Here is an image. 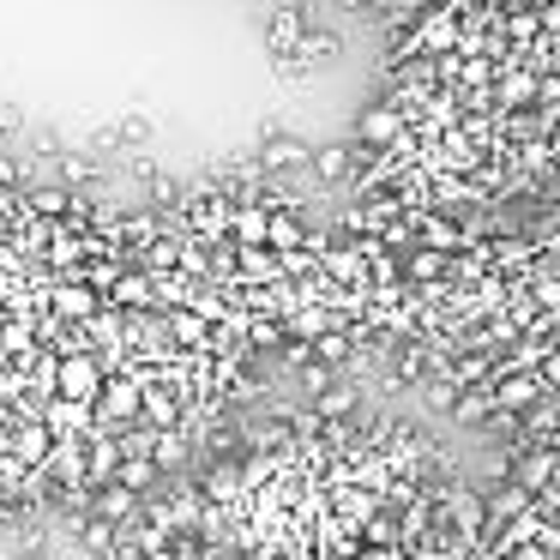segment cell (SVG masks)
<instances>
[{
    "instance_id": "obj_1",
    "label": "cell",
    "mask_w": 560,
    "mask_h": 560,
    "mask_svg": "<svg viewBox=\"0 0 560 560\" xmlns=\"http://www.w3.org/2000/svg\"><path fill=\"white\" fill-rule=\"evenodd\" d=\"M127 422H145V386H139L133 374H109L103 380V392H97V428H127Z\"/></svg>"
},
{
    "instance_id": "obj_2",
    "label": "cell",
    "mask_w": 560,
    "mask_h": 560,
    "mask_svg": "<svg viewBox=\"0 0 560 560\" xmlns=\"http://www.w3.org/2000/svg\"><path fill=\"white\" fill-rule=\"evenodd\" d=\"M103 307V295L91 290L85 278H49V314L67 319V326H91Z\"/></svg>"
},
{
    "instance_id": "obj_3",
    "label": "cell",
    "mask_w": 560,
    "mask_h": 560,
    "mask_svg": "<svg viewBox=\"0 0 560 560\" xmlns=\"http://www.w3.org/2000/svg\"><path fill=\"white\" fill-rule=\"evenodd\" d=\"M103 380H109V368H103V355H97V350L61 355V392H55V398H79V404H97Z\"/></svg>"
},
{
    "instance_id": "obj_4",
    "label": "cell",
    "mask_w": 560,
    "mask_h": 560,
    "mask_svg": "<svg viewBox=\"0 0 560 560\" xmlns=\"http://www.w3.org/2000/svg\"><path fill=\"white\" fill-rule=\"evenodd\" d=\"M458 43H464L458 7H428V19L416 25V37H410V55H452Z\"/></svg>"
},
{
    "instance_id": "obj_5",
    "label": "cell",
    "mask_w": 560,
    "mask_h": 560,
    "mask_svg": "<svg viewBox=\"0 0 560 560\" xmlns=\"http://www.w3.org/2000/svg\"><path fill=\"white\" fill-rule=\"evenodd\" d=\"M542 374L536 368H518V374H494V410L500 416H524V410H536L542 404Z\"/></svg>"
},
{
    "instance_id": "obj_6",
    "label": "cell",
    "mask_w": 560,
    "mask_h": 560,
    "mask_svg": "<svg viewBox=\"0 0 560 560\" xmlns=\"http://www.w3.org/2000/svg\"><path fill=\"white\" fill-rule=\"evenodd\" d=\"M43 422H49L55 440H91V434H97V404L49 398V404H43Z\"/></svg>"
},
{
    "instance_id": "obj_7",
    "label": "cell",
    "mask_w": 560,
    "mask_h": 560,
    "mask_svg": "<svg viewBox=\"0 0 560 560\" xmlns=\"http://www.w3.org/2000/svg\"><path fill=\"white\" fill-rule=\"evenodd\" d=\"M355 139H362V151H380V145L392 151L404 139V109H398V103H374V109H362Z\"/></svg>"
},
{
    "instance_id": "obj_8",
    "label": "cell",
    "mask_w": 560,
    "mask_h": 560,
    "mask_svg": "<svg viewBox=\"0 0 560 560\" xmlns=\"http://www.w3.org/2000/svg\"><path fill=\"white\" fill-rule=\"evenodd\" d=\"M199 494L211 500V506H242L247 488H242V458H211L206 476H199Z\"/></svg>"
},
{
    "instance_id": "obj_9",
    "label": "cell",
    "mask_w": 560,
    "mask_h": 560,
    "mask_svg": "<svg viewBox=\"0 0 560 560\" xmlns=\"http://www.w3.org/2000/svg\"><path fill=\"white\" fill-rule=\"evenodd\" d=\"M512 482H518L524 494H548V488L560 482V452L555 446H530L518 464H512Z\"/></svg>"
},
{
    "instance_id": "obj_10",
    "label": "cell",
    "mask_w": 560,
    "mask_h": 560,
    "mask_svg": "<svg viewBox=\"0 0 560 560\" xmlns=\"http://www.w3.org/2000/svg\"><path fill=\"white\" fill-rule=\"evenodd\" d=\"M163 319H170V343H175V350L211 355V331H218V326H211L206 314H194V307H170Z\"/></svg>"
},
{
    "instance_id": "obj_11",
    "label": "cell",
    "mask_w": 560,
    "mask_h": 560,
    "mask_svg": "<svg viewBox=\"0 0 560 560\" xmlns=\"http://www.w3.org/2000/svg\"><path fill=\"white\" fill-rule=\"evenodd\" d=\"M151 464H158L163 476H182L187 464H194V434H187V428H158V434H151Z\"/></svg>"
},
{
    "instance_id": "obj_12",
    "label": "cell",
    "mask_w": 560,
    "mask_h": 560,
    "mask_svg": "<svg viewBox=\"0 0 560 560\" xmlns=\"http://www.w3.org/2000/svg\"><path fill=\"white\" fill-rule=\"evenodd\" d=\"M109 302H115V307H127V314H145V307H158V278H151L145 266H127L121 278H115Z\"/></svg>"
},
{
    "instance_id": "obj_13",
    "label": "cell",
    "mask_w": 560,
    "mask_h": 560,
    "mask_svg": "<svg viewBox=\"0 0 560 560\" xmlns=\"http://www.w3.org/2000/svg\"><path fill=\"white\" fill-rule=\"evenodd\" d=\"M536 97H542V73H530V67H500V85H494L500 109H530Z\"/></svg>"
},
{
    "instance_id": "obj_14",
    "label": "cell",
    "mask_w": 560,
    "mask_h": 560,
    "mask_svg": "<svg viewBox=\"0 0 560 560\" xmlns=\"http://www.w3.org/2000/svg\"><path fill=\"white\" fill-rule=\"evenodd\" d=\"M266 235H271V206L242 199V206L230 211V242L235 247H266Z\"/></svg>"
},
{
    "instance_id": "obj_15",
    "label": "cell",
    "mask_w": 560,
    "mask_h": 560,
    "mask_svg": "<svg viewBox=\"0 0 560 560\" xmlns=\"http://www.w3.org/2000/svg\"><path fill=\"white\" fill-rule=\"evenodd\" d=\"M85 458H91V476H85V482H91V488H109V482H115V470H121V458H127V452H121V440H115L109 428H97V434L85 440Z\"/></svg>"
},
{
    "instance_id": "obj_16",
    "label": "cell",
    "mask_w": 560,
    "mask_h": 560,
    "mask_svg": "<svg viewBox=\"0 0 560 560\" xmlns=\"http://www.w3.org/2000/svg\"><path fill=\"white\" fill-rule=\"evenodd\" d=\"M530 506H536V494H524V488L506 476V482H500L494 494H488V536H494V530H506L512 518H524ZM488 536H482V542H488Z\"/></svg>"
},
{
    "instance_id": "obj_17",
    "label": "cell",
    "mask_w": 560,
    "mask_h": 560,
    "mask_svg": "<svg viewBox=\"0 0 560 560\" xmlns=\"http://www.w3.org/2000/svg\"><path fill=\"white\" fill-rule=\"evenodd\" d=\"M302 31H307L302 7H278V13H271V25H266L271 55H295V49H302Z\"/></svg>"
},
{
    "instance_id": "obj_18",
    "label": "cell",
    "mask_w": 560,
    "mask_h": 560,
    "mask_svg": "<svg viewBox=\"0 0 560 560\" xmlns=\"http://www.w3.org/2000/svg\"><path fill=\"white\" fill-rule=\"evenodd\" d=\"M307 242H314V235H307V223L295 218V211H271V235H266L271 254H302Z\"/></svg>"
},
{
    "instance_id": "obj_19",
    "label": "cell",
    "mask_w": 560,
    "mask_h": 560,
    "mask_svg": "<svg viewBox=\"0 0 560 560\" xmlns=\"http://www.w3.org/2000/svg\"><path fill=\"white\" fill-rule=\"evenodd\" d=\"M49 446H55V434H49V422H13V458H25V464H43L49 458Z\"/></svg>"
},
{
    "instance_id": "obj_20",
    "label": "cell",
    "mask_w": 560,
    "mask_h": 560,
    "mask_svg": "<svg viewBox=\"0 0 560 560\" xmlns=\"http://www.w3.org/2000/svg\"><path fill=\"white\" fill-rule=\"evenodd\" d=\"M446 271H452V254H440V247H410V259H404V278L428 283V290H434Z\"/></svg>"
},
{
    "instance_id": "obj_21",
    "label": "cell",
    "mask_w": 560,
    "mask_h": 560,
    "mask_svg": "<svg viewBox=\"0 0 560 560\" xmlns=\"http://www.w3.org/2000/svg\"><path fill=\"white\" fill-rule=\"evenodd\" d=\"M97 518H109V524H127V518H139V494L133 488H121V482H109V488H97Z\"/></svg>"
},
{
    "instance_id": "obj_22",
    "label": "cell",
    "mask_w": 560,
    "mask_h": 560,
    "mask_svg": "<svg viewBox=\"0 0 560 560\" xmlns=\"http://www.w3.org/2000/svg\"><path fill=\"white\" fill-rule=\"evenodd\" d=\"M259 163H266V170H295V163H314V151H307L302 139H290V133H271L266 151H259Z\"/></svg>"
},
{
    "instance_id": "obj_23",
    "label": "cell",
    "mask_w": 560,
    "mask_h": 560,
    "mask_svg": "<svg viewBox=\"0 0 560 560\" xmlns=\"http://www.w3.org/2000/svg\"><path fill=\"white\" fill-rule=\"evenodd\" d=\"M115 482H121V488H133V494L145 500V494H158V488H163V470H158L151 458H121V470H115Z\"/></svg>"
},
{
    "instance_id": "obj_24",
    "label": "cell",
    "mask_w": 560,
    "mask_h": 560,
    "mask_svg": "<svg viewBox=\"0 0 560 560\" xmlns=\"http://www.w3.org/2000/svg\"><path fill=\"white\" fill-rule=\"evenodd\" d=\"M355 404H362V392H355V386H338V380H331V386L314 398V416H319V422H343Z\"/></svg>"
},
{
    "instance_id": "obj_25",
    "label": "cell",
    "mask_w": 560,
    "mask_h": 560,
    "mask_svg": "<svg viewBox=\"0 0 560 560\" xmlns=\"http://www.w3.org/2000/svg\"><path fill=\"white\" fill-rule=\"evenodd\" d=\"M422 247L458 254V247H464V230H458V223H446V218H428V223H422Z\"/></svg>"
},
{
    "instance_id": "obj_26",
    "label": "cell",
    "mask_w": 560,
    "mask_h": 560,
    "mask_svg": "<svg viewBox=\"0 0 560 560\" xmlns=\"http://www.w3.org/2000/svg\"><path fill=\"white\" fill-rule=\"evenodd\" d=\"M314 362H326V368L350 362V331H343V326H331L326 338H314Z\"/></svg>"
},
{
    "instance_id": "obj_27",
    "label": "cell",
    "mask_w": 560,
    "mask_h": 560,
    "mask_svg": "<svg viewBox=\"0 0 560 560\" xmlns=\"http://www.w3.org/2000/svg\"><path fill=\"white\" fill-rule=\"evenodd\" d=\"M434 199H440L446 211H464V206H476L482 194H476L470 182H452V175H440V182H434Z\"/></svg>"
},
{
    "instance_id": "obj_28",
    "label": "cell",
    "mask_w": 560,
    "mask_h": 560,
    "mask_svg": "<svg viewBox=\"0 0 560 560\" xmlns=\"http://www.w3.org/2000/svg\"><path fill=\"white\" fill-rule=\"evenodd\" d=\"M350 151L343 145H326V151H314V170H319V182H343V175H350Z\"/></svg>"
},
{
    "instance_id": "obj_29",
    "label": "cell",
    "mask_w": 560,
    "mask_h": 560,
    "mask_svg": "<svg viewBox=\"0 0 560 560\" xmlns=\"http://www.w3.org/2000/svg\"><path fill=\"white\" fill-rule=\"evenodd\" d=\"M31 211H37V218H73V194L43 187V194H31Z\"/></svg>"
},
{
    "instance_id": "obj_30",
    "label": "cell",
    "mask_w": 560,
    "mask_h": 560,
    "mask_svg": "<svg viewBox=\"0 0 560 560\" xmlns=\"http://www.w3.org/2000/svg\"><path fill=\"white\" fill-rule=\"evenodd\" d=\"M476 158H482V151L470 145V133L452 127V133H446V163H452V170H476Z\"/></svg>"
},
{
    "instance_id": "obj_31",
    "label": "cell",
    "mask_w": 560,
    "mask_h": 560,
    "mask_svg": "<svg viewBox=\"0 0 560 560\" xmlns=\"http://www.w3.org/2000/svg\"><path fill=\"white\" fill-rule=\"evenodd\" d=\"M175 560H218V548H211L206 542V536H199V530H187V536H175Z\"/></svg>"
},
{
    "instance_id": "obj_32",
    "label": "cell",
    "mask_w": 560,
    "mask_h": 560,
    "mask_svg": "<svg viewBox=\"0 0 560 560\" xmlns=\"http://www.w3.org/2000/svg\"><path fill=\"white\" fill-rule=\"evenodd\" d=\"M506 37H512V43L542 37V19H536V13H506Z\"/></svg>"
},
{
    "instance_id": "obj_33",
    "label": "cell",
    "mask_w": 560,
    "mask_h": 560,
    "mask_svg": "<svg viewBox=\"0 0 560 560\" xmlns=\"http://www.w3.org/2000/svg\"><path fill=\"white\" fill-rule=\"evenodd\" d=\"M536 307H560V278L536 271Z\"/></svg>"
},
{
    "instance_id": "obj_34",
    "label": "cell",
    "mask_w": 560,
    "mask_h": 560,
    "mask_svg": "<svg viewBox=\"0 0 560 560\" xmlns=\"http://www.w3.org/2000/svg\"><path fill=\"white\" fill-rule=\"evenodd\" d=\"M536 374H542V386H560V343H548V350H542Z\"/></svg>"
},
{
    "instance_id": "obj_35",
    "label": "cell",
    "mask_w": 560,
    "mask_h": 560,
    "mask_svg": "<svg viewBox=\"0 0 560 560\" xmlns=\"http://www.w3.org/2000/svg\"><path fill=\"white\" fill-rule=\"evenodd\" d=\"M506 560H560V548L555 542H524V548H512Z\"/></svg>"
},
{
    "instance_id": "obj_36",
    "label": "cell",
    "mask_w": 560,
    "mask_h": 560,
    "mask_svg": "<svg viewBox=\"0 0 560 560\" xmlns=\"http://www.w3.org/2000/svg\"><path fill=\"white\" fill-rule=\"evenodd\" d=\"M398 555H404V548H374V542H362L350 560H398Z\"/></svg>"
},
{
    "instance_id": "obj_37",
    "label": "cell",
    "mask_w": 560,
    "mask_h": 560,
    "mask_svg": "<svg viewBox=\"0 0 560 560\" xmlns=\"http://www.w3.org/2000/svg\"><path fill=\"white\" fill-rule=\"evenodd\" d=\"M548 163H555V170H560V127H555V133H548Z\"/></svg>"
},
{
    "instance_id": "obj_38",
    "label": "cell",
    "mask_w": 560,
    "mask_h": 560,
    "mask_svg": "<svg viewBox=\"0 0 560 560\" xmlns=\"http://www.w3.org/2000/svg\"><path fill=\"white\" fill-rule=\"evenodd\" d=\"M548 79H560V43L548 49Z\"/></svg>"
},
{
    "instance_id": "obj_39",
    "label": "cell",
    "mask_w": 560,
    "mask_h": 560,
    "mask_svg": "<svg viewBox=\"0 0 560 560\" xmlns=\"http://www.w3.org/2000/svg\"><path fill=\"white\" fill-rule=\"evenodd\" d=\"M271 560H307V555H271Z\"/></svg>"
},
{
    "instance_id": "obj_40",
    "label": "cell",
    "mask_w": 560,
    "mask_h": 560,
    "mask_svg": "<svg viewBox=\"0 0 560 560\" xmlns=\"http://www.w3.org/2000/svg\"><path fill=\"white\" fill-rule=\"evenodd\" d=\"M0 326H7V302H0Z\"/></svg>"
},
{
    "instance_id": "obj_41",
    "label": "cell",
    "mask_w": 560,
    "mask_h": 560,
    "mask_svg": "<svg viewBox=\"0 0 560 560\" xmlns=\"http://www.w3.org/2000/svg\"><path fill=\"white\" fill-rule=\"evenodd\" d=\"M0 500H7V494H0Z\"/></svg>"
}]
</instances>
